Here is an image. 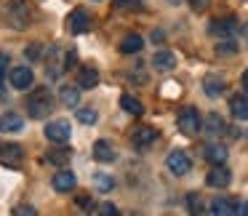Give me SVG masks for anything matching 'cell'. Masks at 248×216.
I'll return each instance as SVG.
<instances>
[{"mask_svg":"<svg viewBox=\"0 0 248 216\" xmlns=\"http://www.w3.org/2000/svg\"><path fill=\"white\" fill-rule=\"evenodd\" d=\"M54 96L48 93V88H40V91H35L32 96H30V102H27V112H30V118H35V120H40V118H48L51 112H54Z\"/></svg>","mask_w":248,"mask_h":216,"instance_id":"obj_1","label":"cell"},{"mask_svg":"<svg viewBox=\"0 0 248 216\" xmlns=\"http://www.w3.org/2000/svg\"><path fill=\"white\" fill-rule=\"evenodd\" d=\"M179 131L182 134H187V136H195L200 128H203V123H200V112L195 107H184L182 112H179Z\"/></svg>","mask_w":248,"mask_h":216,"instance_id":"obj_2","label":"cell"},{"mask_svg":"<svg viewBox=\"0 0 248 216\" xmlns=\"http://www.w3.org/2000/svg\"><path fill=\"white\" fill-rule=\"evenodd\" d=\"M157 136H160L157 128H152V125H139V128L131 134V144H134L136 150L144 152V150H150V147L157 141Z\"/></svg>","mask_w":248,"mask_h":216,"instance_id":"obj_3","label":"cell"},{"mask_svg":"<svg viewBox=\"0 0 248 216\" xmlns=\"http://www.w3.org/2000/svg\"><path fill=\"white\" fill-rule=\"evenodd\" d=\"M70 123H67L64 118L62 120H51V123H46V139L48 141H56V144H64V141H70Z\"/></svg>","mask_w":248,"mask_h":216,"instance_id":"obj_4","label":"cell"},{"mask_svg":"<svg viewBox=\"0 0 248 216\" xmlns=\"http://www.w3.org/2000/svg\"><path fill=\"white\" fill-rule=\"evenodd\" d=\"M166 166H168V171H171V173H176V176H184V173H187L189 168H192V160H189L187 152L173 150L171 155L166 157Z\"/></svg>","mask_w":248,"mask_h":216,"instance_id":"obj_5","label":"cell"},{"mask_svg":"<svg viewBox=\"0 0 248 216\" xmlns=\"http://www.w3.org/2000/svg\"><path fill=\"white\" fill-rule=\"evenodd\" d=\"M35 75L30 67H14L11 72H8V83H11V88H16V91H27L30 86H32Z\"/></svg>","mask_w":248,"mask_h":216,"instance_id":"obj_6","label":"cell"},{"mask_svg":"<svg viewBox=\"0 0 248 216\" xmlns=\"http://www.w3.org/2000/svg\"><path fill=\"white\" fill-rule=\"evenodd\" d=\"M67 27H70L72 35H83L91 30V14L83 11V8H75V11L70 14V19H67Z\"/></svg>","mask_w":248,"mask_h":216,"instance_id":"obj_7","label":"cell"},{"mask_svg":"<svg viewBox=\"0 0 248 216\" xmlns=\"http://www.w3.org/2000/svg\"><path fill=\"white\" fill-rule=\"evenodd\" d=\"M8 22H11V27L24 30L30 24V8L24 3H19V0H11V6H8Z\"/></svg>","mask_w":248,"mask_h":216,"instance_id":"obj_8","label":"cell"},{"mask_svg":"<svg viewBox=\"0 0 248 216\" xmlns=\"http://www.w3.org/2000/svg\"><path fill=\"white\" fill-rule=\"evenodd\" d=\"M235 19H219V22H211L208 24V35L211 38H219V40H230L232 32H235Z\"/></svg>","mask_w":248,"mask_h":216,"instance_id":"obj_9","label":"cell"},{"mask_svg":"<svg viewBox=\"0 0 248 216\" xmlns=\"http://www.w3.org/2000/svg\"><path fill=\"white\" fill-rule=\"evenodd\" d=\"M230 179H232L230 168L221 163V166H214V168L208 171V176H205V184H208V187L221 189V187H227V184H230Z\"/></svg>","mask_w":248,"mask_h":216,"instance_id":"obj_10","label":"cell"},{"mask_svg":"<svg viewBox=\"0 0 248 216\" xmlns=\"http://www.w3.org/2000/svg\"><path fill=\"white\" fill-rule=\"evenodd\" d=\"M22 157H24V152H22V147H19V144H3V147H0V163H3V166L19 168Z\"/></svg>","mask_w":248,"mask_h":216,"instance_id":"obj_11","label":"cell"},{"mask_svg":"<svg viewBox=\"0 0 248 216\" xmlns=\"http://www.w3.org/2000/svg\"><path fill=\"white\" fill-rule=\"evenodd\" d=\"M24 128V118L19 112H6L0 118V131L3 134H19Z\"/></svg>","mask_w":248,"mask_h":216,"instance_id":"obj_12","label":"cell"},{"mask_svg":"<svg viewBox=\"0 0 248 216\" xmlns=\"http://www.w3.org/2000/svg\"><path fill=\"white\" fill-rule=\"evenodd\" d=\"M93 157H96L99 163H112L115 157H118V152H115L112 141H107V139H99L96 144H93Z\"/></svg>","mask_w":248,"mask_h":216,"instance_id":"obj_13","label":"cell"},{"mask_svg":"<svg viewBox=\"0 0 248 216\" xmlns=\"http://www.w3.org/2000/svg\"><path fill=\"white\" fill-rule=\"evenodd\" d=\"M51 184H54L56 192H72L75 184H78V179H75V173H72V171H59L54 179H51Z\"/></svg>","mask_w":248,"mask_h":216,"instance_id":"obj_14","label":"cell"},{"mask_svg":"<svg viewBox=\"0 0 248 216\" xmlns=\"http://www.w3.org/2000/svg\"><path fill=\"white\" fill-rule=\"evenodd\" d=\"M211 214L232 216V214H237V203H235V200H230V198H216L214 203H211Z\"/></svg>","mask_w":248,"mask_h":216,"instance_id":"obj_15","label":"cell"},{"mask_svg":"<svg viewBox=\"0 0 248 216\" xmlns=\"http://www.w3.org/2000/svg\"><path fill=\"white\" fill-rule=\"evenodd\" d=\"M230 109H232V118L248 120V96H243V93H235V96L230 99Z\"/></svg>","mask_w":248,"mask_h":216,"instance_id":"obj_16","label":"cell"},{"mask_svg":"<svg viewBox=\"0 0 248 216\" xmlns=\"http://www.w3.org/2000/svg\"><path fill=\"white\" fill-rule=\"evenodd\" d=\"M227 147L224 144H208L205 147V160L211 163V166H221V163H227Z\"/></svg>","mask_w":248,"mask_h":216,"instance_id":"obj_17","label":"cell"},{"mask_svg":"<svg viewBox=\"0 0 248 216\" xmlns=\"http://www.w3.org/2000/svg\"><path fill=\"white\" fill-rule=\"evenodd\" d=\"M78 86L80 88H96L99 86V72L93 70V67H83L80 72H78Z\"/></svg>","mask_w":248,"mask_h":216,"instance_id":"obj_18","label":"cell"},{"mask_svg":"<svg viewBox=\"0 0 248 216\" xmlns=\"http://www.w3.org/2000/svg\"><path fill=\"white\" fill-rule=\"evenodd\" d=\"M152 64H155V70L168 72V70H173V67H176V56H173L171 51H157L155 59H152Z\"/></svg>","mask_w":248,"mask_h":216,"instance_id":"obj_19","label":"cell"},{"mask_svg":"<svg viewBox=\"0 0 248 216\" xmlns=\"http://www.w3.org/2000/svg\"><path fill=\"white\" fill-rule=\"evenodd\" d=\"M141 46H144V38L141 35H125L123 43H120V54H139Z\"/></svg>","mask_w":248,"mask_h":216,"instance_id":"obj_20","label":"cell"},{"mask_svg":"<svg viewBox=\"0 0 248 216\" xmlns=\"http://www.w3.org/2000/svg\"><path fill=\"white\" fill-rule=\"evenodd\" d=\"M203 91L208 93V96H219V93H224V80H221L219 75H208L203 80Z\"/></svg>","mask_w":248,"mask_h":216,"instance_id":"obj_21","label":"cell"},{"mask_svg":"<svg viewBox=\"0 0 248 216\" xmlns=\"http://www.w3.org/2000/svg\"><path fill=\"white\" fill-rule=\"evenodd\" d=\"M120 107H123L128 115H134V118H139V115L144 112V107H141V102H139V99L128 96V93H123V96H120Z\"/></svg>","mask_w":248,"mask_h":216,"instance_id":"obj_22","label":"cell"},{"mask_svg":"<svg viewBox=\"0 0 248 216\" xmlns=\"http://www.w3.org/2000/svg\"><path fill=\"white\" fill-rule=\"evenodd\" d=\"M59 102L64 104V107H78V102H80V91H78V88L64 86L59 91Z\"/></svg>","mask_w":248,"mask_h":216,"instance_id":"obj_23","label":"cell"},{"mask_svg":"<svg viewBox=\"0 0 248 216\" xmlns=\"http://www.w3.org/2000/svg\"><path fill=\"white\" fill-rule=\"evenodd\" d=\"M93 187H96L99 192H112V189H115V179L107 176V173H96V176H93Z\"/></svg>","mask_w":248,"mask_h":216,"instance_id":"obj_24","label":"cell"},{"mask_svg":"<svg viewBox=\"0 0 248 216\" xmlns=\"http://www.w3.org/2000/svg\"><path fill=\"white\" fill-rule=\"evenodd\" d=\"M205 128H208V134L211 136H219V134H224L227 131V125H224V120H221V115H208V125H205Z\"/></svg>","mask_w":248,"mask_h":216,"instance_id":"obj_25","label":"cell"},{"mask_svg":"<svg viewBox=\"0 0 248 216\" xmlns=\"http://www.w3.org/2000/svg\"><path fill=\"white\" fill-rule=\"evenodd\" d=\"M75 118L80 120L83 125H93L99 120V115H96V109H91V107H83V109H78L75 112Z\"/></svg>","mask_w":248,"mask_h":216,"instance_id":"obj_26","label":"cell"},{"mask_svg":"<svg viewBox=\"0 0 248 216\" xmlns=\"http://www.w3.org/2000/svg\"><path fill=\"white\" fill-rule=\"evenodd\" d=\"M112 6L118 8V11H123V8H125V11H139L144 3H141V0H115Z\"/></svg>","mask_w":248,"mask_h":216,"instance_id":"obj_27","label":"cell"},{"mask_svg":"<svg viewBox=\"0 0 248 216\" xmlns=\"http://www.w3.org/2000/svg\"><path fill=\"white\" fill-rule=\"evenodd\" d=\"M187 205H189V214H203V200H200V195H189Z\"/></svg>","mask_w":248,"mask_h":216,"instance_id":"obj_28","label":"cell"},{"mask_svg":"<svg viewBox=\"0 0 248 216\" xmlns=\"http://www.w3.org/2000/svg\"><path fill=\"white\" fill-rule=\"evenodd\" d=\"M67 157H70V152H46L43 163H64Z\"/></svg>","mask_w":248,"mask_h":216,"instance_id":"obj_29","label":"cell"},{"mask_svg":"<svg viewBox=\"0 0 248 216\" xmlns=\"http://www.w3.org/2000/svg\"><path fill=\"white\" fill-rule=\"evenodd\" d=\"M6 70H8V54H0V91H3V83H6Z\"/></svg>","mask_w":248,"mask_h":216,"instance_id":"obj_30","label":"cell"},{"mask_svg":"<svg viewBox=\"0 0 248 216\" xmlns=\"http://www.w3.org/2000/svg\"><path fill=\"white\" fill-rule=\"evenodd\" d=\"M14 214L16 216H38V211L32 205H19V208H14Z\"/></svg>","mask_w":248,"mask_h":216,"instance_id":"obj_31","label":"cell"},{"mask_svg":"<svg viewBox=\"0 0 248 216\" xmlns=\"http://www.w3.org/2000/svg\"><path fill=\"white\" fill-rule=\"evenodd\" d=\"M235 51H237L235 43H221V46H216V54H235Z\"/></svg>","mask_w":248,"mask_h":216,"instance_id":"obj_32","label":"cell"},{"mask_svg":"<svg viewBox=\"0 0 248 216\" xmlns=\"http://www.w3.org/2000/svg\"><path fill=\"white\" fill-rule=\"evenodd\" d=\"M187 3L195 8V11H205V8L211 6V0H187Z\"/></svg>","mask_w":248,"mask_h":216,"instance_id":"obj_33","label":"cell"},{"mask_svg":"<svg viewBox=\"0 0 248 216\" xmlns=\"http://www.w3.org/2000/svg\"><path fill=\"white\" fill-rule=\"evenodd\" d=\"M99 214H104V216H118V208H115L112 203H104V205H99Z\"/></svg>","mask_w":248,"mask_h":216,"instance_id":"obj_34","label":"cell"},{"mask_svg":"<svg viewBox=\"0 0 248 216\" xmlns=\"http://www.w3.org/2000/svg\"><path fill=\"white\" fill-rule=\"evenodd\" d=\"M75 59H78V54H75V51H67V59H64V72L75 67Z\"/></svg>","mask_w":248,"mask_h":216,"instance_id":"obj_35","label":"cell"},{"mask_svg":"<svg viewBox=\"0 0 248 216\" xmlns=\"http://www.w3.org/2000/svg\"><path fill=\"white\" fill-rule=\"evenodd\" d=\"M237 214H240V216H248V203L237 205Z\"/></svg>","mask_w":248,"mask_h":216,"instance_id":"obj_36","label":"cell"},{"mask_svg":"<svg viewBox=\"0 0 248 216\" xmlns=\"http://www.w3.org/2000/svg\"><path fill=\"white\" fill-rule=\"evenodd\" d=\"M152 43H163V32H155V35H152Z\"/></svg>","mask_w":248,"mask_h":216,"instance_id":"obj_37","label":"cell"},{"mask_svg":"<svg viewBox=\"0 0 248 216\" xmlns=\"http://www.w3.org/2000/svg\"><path fill=\"white\" fill-rule=\"evenodd\" d=\"M243 88H246V93H248V70L243 72Z\"/></svg>","mask_w":248,"mask_h":216,"instance_id":"obj_38","label":"cell"},{"mask_svg":"<svg viewBox=\"0 0 248 216\" xmlns=\"http://www.w3.org/2000/svg\"><path fill=\"white\" fill-rule=\"evenodd\" d=\"M168 3H179V0H168Z\"/></svg>","mask_w":248,"mask_h":216,"instance_id":"obj_39","label":"cell"}]
</instances>
